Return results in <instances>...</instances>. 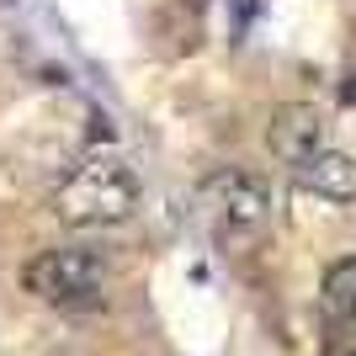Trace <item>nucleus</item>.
Returning <instances> with one entry per match:
<instances>
[{"mask_svg":"<svg viewBox=\"0 0 356 356\" xmlns=\"http://www.w3.org/2000/svg\"><path fill=\"white\" fill-rule=\"evenodd\" d=\"M134 208H138V170L118 144L86 149L64 176V186L54 192V213L70 229H112V223L134 218Z\"/></svg>","mask_w":356,"mask_h":356,"instance_id":"nucleus-1","label":"nucleus"},{"mask_svg":"<svg viewBox=\"0 0 356 356\" xmlns=\"http://www.w3.org/2000/svg\"><path fill=\"white\" fill-rule=\"evenodd\" d=\"M202 213L213 218L223 239H245L261 234L271 223V186L250 170H218V176L202 186Z\"/></svg>","mask_w":356,"mask_h":356,"instance_id":"nucleus-3","label":"nucleus"},{"mask_svg":"<svg viewBox=\"0 0 356 356\" xmlns=\"http://www.w3.org/2000/svg\"><path fill=\"white\" fill-rule=\"evenodd\" d=\"M32 298H43L54 309H80V303H96L106 287V255L86 250V245H59V250L32 255L27 271H22Z\"/></svg>","mask_w":356,"mask_h":356,"instance_id":"nucleus-2","label":"nucleus"},{"mask_svg":"<svg viewBox=\"0 0 356 356\" xmlns=\"http://www.w3.org/2000/svg\"><path fill=\"white\" fill-rule=\"evenodd\" d=\"M351 356H356V351H351Z\"/></svg>","mask_w":356,"mask_h":356,"instance_id":"nucleus-7","label":"nucleus"},{"mask_svg":"<svg viewBox=\"0 0 356 356\" xmlns=\"http://www.w3.org/2000/svg\"><path fill=\"white\" fill-rule=\"evenodd\" d=\"M266 149L277 154L282 165H303V160H314L319 149H325V112L319 106H309V102H287V106H277L271 112V122H266Z\"/></svg>","mask_w":356,"mask_h":356,"instance_id":"nucleus-4","label":"nucleus"},{"mask_svg":"<svg viewBox=\"0 0 356 356\" xmlns=\"http://www.w3.org/2000/svg\"><path fill=\"white\" fill-rule=\"evenodd\" d=\"M325 314L346 335H356V255H346L325 271Z\"/></svg>","mask_w":356,"mask_h":356,"instance_id":"nucleus-6","label":"nucleus"},{"mask_svg":"<svg viewBox=\"0 0 356 356\" xmlns=\"http://www.w3.org/2000/svg\"><path fill=\"white\" fill-rule=\"evenodd\" d=\"M298 186L325 202H351L356 197V160L341 154V149H319L314 160L298 165Z\"/></svg>","mask_w":356,"mask_h":356,"instance_id":"nucleus-5","label":"nucleus"}]
</instances>
